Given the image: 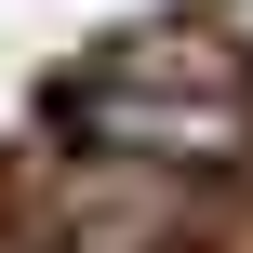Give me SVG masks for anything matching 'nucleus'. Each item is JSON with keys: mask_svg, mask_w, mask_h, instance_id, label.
Segmentation results:
<instances>
[{"mask_svg": "<svg viewBox=\"0 0 253 253\" xmlns=\"http://www.w3.org/2000/svg\"><path fill=\"white\" fill-rule=\"evenodd\" d=\"M93 147H147V160H240L253 147V93L240 67L213 53V40H120L93 80H80V107H67Z\"/></svg>", "mask_w": 253, "mask_h": 253, "instance_id": "1", "label": "nucleus"}, {"mask_svg": "<svg viewBox=\"0 0 253 253\" xmlns=\"http://www.w3.org/2000/svg\"><path fill=\"white\" fill-rule=\"evenodd\" d=\"M227 27H240V40H253V0H227Z\"/></svg>", "mask_w": 253, "mask_h": 253, "instance_id": "2", "label": "nucleus"}]
</instances>
